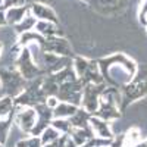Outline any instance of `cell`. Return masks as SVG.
I'll list each match as a JSON object with an SVG mask.
<instances>
[{
  "mask_svg": "<svg viewBox=\"0 0 147 147\" xmlns=\"http://www.w3.org/2000/svg\"><path fill=\"white\" fill-rule=\"evenodd\" d=\"M80 147H85V146H80Z\"/></svg>",
  "mask_w": 147,
  "mask_h": 147,
  "instance_id": "74e56055",
  "label": "cell"
},
{
  "mask_svg": "<svg viewBox=\"0 0 147 147\" xmlns=\"http://www.w3.org/2000/svg\"><path fill=\"white\" fill-rule=\"evenodd\" d=\"M15 63H16V69L21 72V75L27 81H31V80H35V78H40V77L46 75L44 71L34 62L31 52L27 46L19 49V53L16 56Z\"/></svg>",
  "mask_w": 147,
  "mask_h": 147,
  "instance_id": "277c9868",
  "label": "cell"
},
{
  "mask_svg": "<svg viewBox=\"0 0 147 147\" xmlns=\"http://www.w3.org/2000/svg\"><path fill=\"white\" fill-rule=\"evenodd\" d=\"M13 110H15V102L12 97H9V96L0 97V118L10 115Z\"/></svg>",
  "mask_w": 147,
  "mask_h": 147,
  "instance_id": "7402d4cb",
  "label": "cell"
},
{
  "mask_svg": "<svg viewBox=\"0 0 147 147\" xmlns=\"http://www.w3.org/2000/svg\"><path fill=\"white\" fill-rule=\"evenodd\" d=\"M5 25H7L6 15H5V10H0V27H5Z\"/></svg>",
  "mask_w": 147,
  "mask_h": 147,
  "instance_id": "4dcf8cb0",
  "label": "cell"
},
{
  "mask_svg": "<svg viewBox=\"0 0 147 147\" xmlns=\"http://www.w3.org/2000/svg\"><path fill=\"white\" fill-rule=\"evenodd\" d=\"M35 119H37V113L34 107H19L15 106V116H13V124H16L19 127L21 131H24L25 134H30L35 125Z\"/></svg>",
  "mask_w": 147,
  "mask_h": 147,
  "instance_id": "30bf717a",
  "label": "cell"
},
{
  "mask_svg": "<svg viewBox=\"0 0 147 147\" xmlns=\"http://www.w3.org/2000/svg\"><path fill=\"white\" fill-rule=\"evenodd\" d=\"M13 116H15V110L10 115H7L5 118H0V143L5 144V146L7 143L9 132L12 129V125H13Z\"/></svg>",
  "mask_w": 147,
  "mask_h": 147,
  "instance_id": "d6986e66",
  "label": "cell"
},
{
  "mask_svg": "<svg viewBox=\"0 0 147 147\" xmlns=\"http://www.w3.org/2000/svg\"><path fill=\"white\" fill-rule=\"evenodd\" d=\"M50 125H52L53 128H56L60 134H68V136H69V132H71V129H72L71 122H69V119H66V118H53Z\"/></svg>",
  "mask_w": 147,
  "mask_h": 147,
  "instance_id": "603a6c76",
  "label": "cell"
},
{
  "mask_svg": "<svg viewBox=\"0 0 147 147\" xmlns=\"http://www.w3.org/2000/svg\"><path fill=\"white\" fill-rule=\"evenodd\" d=\"M27 13H30V7L22 5V6H13V7H9L5 10V15H6V21H7V25L15 27L18 22H21L24 19Z\"/></svg>",
  "mask_w": 147,
  "mask_h": 147,
  "instance_id": "4fadbf2b",
  "label": "cell"
},
{
  "mask_svg": "<svg viewBox=\"0 0 147 147\" xmlns=\"http://www.w3.org/2000/svg\"><path fill=\"white\" fill-rule=\"evenodd\" d=\"M44 41V37L41 34H38L37 31L31 30V31H27V32H22L19 34V38H18V46L19 47H25L28 44H41Z\"/></svg>",
  "mask_w": 147,
  "mask_h": 147,
  "instance_id": "e0dca14e",
  "label": "cell"
},
{
  "mask_svg": "<svg viewBox=\"0 0 147 147\" xmlns=\"http://www.w3.org/2000/svg\"><path fill=\"white\" fill-rule=\"evenodd\" d=\"M30 13L32 16H35L37 21H50V22H56L57 24V16L55 13V10L50 6L44 5V3H40V2L31 3Z\"/></svg>",
  "mask_w": 147,
  "mask_h": 147,
  "instance_id": "8fae6325",
  "label": "cell"
},
{
  "mask_svg": "<svg viewBox=\"0 0 147 147\" xmlns=\"http://www.w3.org/2000/svg\"><path fill=\"white\" fill-rule=\"evenodd\" d=\"M35 24H37V18L32 16L31 13H27L25 16H24V19L21 22H18L16 25L13 27V30H15L16 34H22V32H27V31L34 30Z\"/></svg>",
  "mask_w": 147,
  "mask_h": 147,
  "instance_id": "ffe728a7",
  "label": "cell"
},
{
  "mask_svg": "<svg viewBox=\"0 0 147 147\" xmlns=\"http://www.w3.org/2000/svg\"><path fill=\"white\" fill-rule=\"evenodd\" d=\"M15 147H43V143H41V138L40 137L31 136L30 138L19 140Z\"/></svg>",
  "mask_w": 147,
  "mask_h": 147,
  "instance_id": "484cf974",
  "label": "cell"
},
{
  "mask_svg": "<svg viewBox=\"0 0 147 147\" xmlns=\"http://www.w3.org/2000/svg\"><path fill=\"white\" fill-rule=\"evenodd\" d=\"M62 134H60L56 128H53L52 125L50 127H47L43 132H41V136H40V138H41V143L43 144H47V143H53L55 140H57Z\"/></svg>",
  "mask_w": 147,
  "mask_h": 147,
  "instance_id": "cb8c5ba5",
  "label": "cell"
},
{
  "mask_svg": "<svg viewBox=\"0 0 147 147\" xmlns=\"http://www.w3.org/2000/svg\"><path fill=\"white\" fill-rule=\"evenodd\" d=\"M90 127L94 132V136H99V137H103V138H113V132L110 129V125H109V121H105L99 116H94L91 115L90 118Z\"/></svg>",
  "mask_w": 147,
  "mask_h": 147,
  "instance_id": "7c38bea8",
  "label": "cell"
},
{
  "mask_svg": "<svg viewBox=\"0 0 147 147\" xmlns=\"http://www.w3.org/2000/svg\"><path fill=\"white\" fill-rule=\"evenodd\" d=\"M90 118H91V113H88L87 110L80 106L77 109V112L69 118V122L72 128H85L90 125Z\"/></svg>",
  "mask_w": 147,
  "mask_h": 147,
  "instance_id": "2e32d148",
  "label": "cell"
},
{
  "mask_svg": "<svg viewBox=\"0 0 147 147\" xmlns=\"http://www.w3.org/2000/svg\"><path fill=\"white\" fill-rule=\"evenodd\" d=\"M0 10H6V9H5L3 6H0Z\"/></svg>",
  "mask_w": 147,
  "mask_h": 147,
  "instance_id": "e575fe53",
  "label": "cell"
},
{
  "mask_svg": "<svg viewBox=\"0 0 147 147\" xmlns=\"http://www.w3.org/2000/svg\"><path fill=\"white\" fill-rule=\"evenodd\" d=\"M90 59H85L82 56H77L72 59V66H74V71H75L77 77L78 78H82L85 75V72H87L88 66H90Z\"/></svg>",
  "mask_w": 147,
  "mask_h": 147,
  "instance_id": "44dd1931",
  "label": "cell"
},
{
  "mask_svg": "<svg viewBox=\"0 0 147 147\" xmlns=\"http://www.w3.org/2000/svg\"><path fill=\"white\" fill-rule=\"evenodd\" d=\"M107 147H125V134H119L118 137H113Z\"/></svg>",
  "mask_w": 147,
  "mask_h": 147,
  "instance_id": "83f0119b",
  "label": "cell"
},
{
  "mask_svg": "<svg viewBox=\"0 0 147 147\" xmlns=\"http://www.w3.org/2000/svg\"><path fill=\"white\" fill-rule=\"evenodd\" d=\"M106 82H100V84H93L88 82L84 85L82 88V99H81V107L85 109L88 113L94 115L97 107L100 105V97L103 94V91L106 90Z\"/></svg>",
  "mask_w": 147,
  "mask_h": 147,
  "instance_id": "8992f818",
  "label": "cell"
},
{
  "mask_svg": "<svg viewBox=\"0 0 147 147\" xmlns=\"http://www.w3.org/2000/svg\"><path fill=\"white\" fill-rule=\"evenodd\" d=\"M35 109V113H37V119H35V125L32 128V131L30 132V136H35V137H40L41 132L50 127L52 124V119H53V109L49 107L46 103H38L34 106Z\"/></svg>",
  "mask_w": 147,
  "mask_h": 147,
  "instance_id": "9c48e42d",
  "label": "cell"
},
{
  "mask_svg": "<svg viewBox=\"0 0 147 147\" xmlns=\"http://www.w3.org/2000/svg\"><path fill=\"white\" fill-rule=\"evenodd\" d=\"M78 106L66 103V102H59L56 107H53V118H66L69 119L74 113L77 112Z\"/></svg>",
  "mask_w": 147,
  "mask_h": 147,
  "instance_id": "ac0fdd59",
  "label": "cell"
},
{
  "mask_svg": "<svg viewBox=\"0 0 147 147\" xmlns=\"http://www.w3.org/2000/svg\"><path fill=\"white\" fill-rule=\"evenodd\" d=\"M0 147H5V144H2V143H0Z\"/></svg>",
  "mask_w": 147,
  "mask_h": 147,
  "instance_id": "8d00e7d4",
  "label": "cell"
},
{
  "mask_svg": "<svg viewBox=\"0 0 147 147\" xmlns=\"http://www.w3.org/2000/svg\"><path fill=\"white\" fill-rule=\"evenodd\" d=\"M69 137L72 138L74 143L80 147V146H84L90 138H93L94 132H93L90 125L85 127V128H72L71 132H69Z\"/></svg>",
  "mask_w": 147,
  "mask_h": 147,
  "instance_id": "5bb4252c",
  "label": "cell"
},
{
  "mask_svg": "<svg viewBox=\"0 0 147 147\" xmlns=\"http://www.w3.org/2000/svg\"><path fill=\"white\" fill-rule=\"evenodd\" d=\"M146 28H147V27H146Z\"/></svg>",
  "mask_w": 147,
  "mask_h": 147,
  "instance_id": "f35d334b",
  "label": "cell"
},
{
  "mask_svg": "<svg viewBox=\"0 0 147 147\" xmlns=\"http://www.w3.org/2000/svg\"><path fill=\"white\" fill-rule=\"evenodd\" d=\"M57 103H59V99L56 96H50V97H47V100H46V105L49 106V107H56L57 106Z\"/></svg>",
  "mask_w": 147,
  "mask_h": 147,
  "instance_id": "f546056e",
  "label": "cell"
},
{
  "mask_svg": "<svg viewBox=\"0 0 147 147\" xmlns=\"http://www.w3.org/2000/svg\"><path fill=\"white\" fill-rule=\"evenodd\" d=\"M134 147H147V140H144V141H138Z\"/></svg>",
  "mask_w": 147,
  "mask_h": 147,
  "instance_id": "d6a6232c",
  "label": "cell"
},
{
  "mask_svg": "<svg viewBox=\"0 0 147 147\" xmlns=\"http://www.w3.org/2000/svg\"><path fill=\"white\" fill-rule=\"evenodd\" d=\"M34 31L41 34L43 37H52V35H62V31L59 30V25L56 22L50 21H37Z\"/></svg>",
  "mask_w": 147,
  "mask_h": 147,
  "instance_id": "9a60e30c",
  "label": "cell"
},
{
  "mask_svg": "<svg viewBox=\"0 0 147 147\" xmlns=\"http://www.w3.org/2000/svg\"><path fill=\"white\" fill-rule=\"evenodd\" d=\"M71 63H72V59L69 56H60V55H55V53L43 52L38 66L47 75V74H53V72H57L60 69H63L65 66H68Z\"/></svg>",
  "mask_w": 147,
  "mask_h": 147,
  "instance_id": "ba28073f",
  "label": "cell"
},
{
  "mask_svg": "<svg viewBox=\"0 0 147 147\" xmlns=\"http://www.w3.org/2000/svg\"><path fill=\"white\" fill-rule=\"evenodd\" d=\"M2 52H3V44L0 43V56H2Z\"/></svg>",
  "mask_w": 147,
  "mask_h": 147,
  "instance_id": "836d02e7",
  "label": "cell"
},
{
  "mask_svg": "<svg viewBox=\"0 0 147 147\" xmlns=\"http://www.w3.org/2000/svg\"><path fill=\"white\" fill-rule=\"evenodd\" d=\"M41 52H49L60 56H72V47L66 38L62 35H52V37H44V41L38 46Z\"/></svg>",
  "mask_w": 147,
  "mask_h": 147,
  "instance_id": "52a82bcc",
  "label": "cell"
},
{
  "mask_svg": "<svg viewBox=\"0 0 147 147\" xmlns=\"http://www.w3.org/2000/svg\"><path fill=\"white\" fill-rule=\"evenodd\" d=\"M84 82L81 78H75L66 81L63 84L59 85V91L56 94V97L59 99V102H66V103H72L75 106H81V99H82V88H84Z\"/></svg>",
  "mask_w": 147,
  "mask_h": 147,
  "instance_id": "5b68a950",
  "label": "cell"
},
{
  "mask_svg": "<svg viewBox=\"0 0 147 147\" xmlns=\"http://www.w3.org/2000/svg\"><path fill=\"white\" fill-rule=\"evenodd\" d=\"M63 147H78V146L72 141V138H71V137H68V138H66V141H65V144H63Z\"/></svg>",
  "mask_w": 147,
  "mask_h": 147,
  "instance_id": "1f68e13d",
  "label": "cell"
},
{
  "mask_svg": "<svg viewBox=\"0 0 147 147\" xmlns=\"http://www.w3.org/2000/svg\"><path fill=\"white\" fill-rule=\"evenodd\" d=\"M0 6H3V0H0Z\"/></svg>",
  "mask_w": 147,
  "mask_h": 147,
  "instance_id": "d590c367",
  "label": "cell"
},
{
  "mask_svg": "<svg viewBox=\"0 0 147 147\" xmlns=\"http://www.w3.org/2000/svg\"><path fill=\"white\" fill-rule=\"evenodd\" d=\"M41 78H35V80H31L27 82V87L24 90L18 97H15L13 102H15V106H19V107H34L35 105L38 103H46L47 100V96L43 93L41 90Z\"/></svg>",
  "mask_w": 147,
  "mask_h": 147,
  "instance_id": "7a4b0ae2",
  "label": "cell"
},
{
  "mask_svg": "<svg viewBox=\"0 0 147 147\" xmlns=\"http://www.w3.org/2000/svg\"><path fill=\"white\" fill-rule=\"evenodd\" d=\"M25 5V0H3V7L9 9V7H13V6H22Z\"/></svg>",
  "mask_w": 147,
  "mask_h": 147,
  "instance_id": "f1b7e54d",
  "label": "cell"
},
{
  "mask_svg": "<svg viewBox=\"0 0 147 147\" xmlns=\"http://www.w3.org/2000/svg\"><path fill=\"white\" fill-rule=\"evenodd\" d=\"M27 82L18 69H0V85L5 96L15 99L25 90Z\"/></svg>",
  "mask_w": 147,
  "mask_h": 147,
  "instance_id": "6da1fadb",
  "label": "cell"
},
{
  "mask_svg": "<svg viewBox=\"0 0 147 147\" xmlns=\"http://www.w3.org/2000/svg\"><path fill=\"white\" fill-rule=\"evenodd\" d=\"M140 22L143 24L144 27H147V0H143L141 7H140V13H138Z\"/></svg>",
  "mask_w": 147,
  "mask_h": 147,
  "instance_id": "4316f807",
  "label": "cell"
},
{
  "mask_svg": "<svg viewBox=\"0 0 147 147\" xmlns=\"http://www.w3.org/2000/svg\"><path fill=\"white\" fill-rule=\"evenodd\" d=\"M119 90H121V112H122L129 103L147 96V75L137 77L136 74L134 78Z\"/></svg>",
  "mask_w": 147,
  "mask_h": 147,
  "instance_id": "3957f363",
  "label": "cell"
},
{
  "mask_svg": "<svg viewBox=\"0 0 147 147\" xmlns=\"http://www.w3.org/2000/svg\"><path fill=\"white\" fill-rule=\"evenodd\" d=\"M138 141H141V137L137 128H132L125 134V147H134Z\"/></svg>",
  "mask_w": 147,
  "mask_h": 147,
  "instance_id": "d4e9b609",
  "label": "cell"
}]
</instances>
